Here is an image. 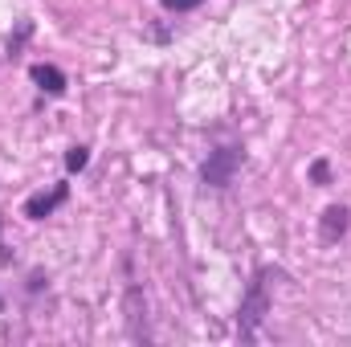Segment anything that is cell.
<instances>
[{
  "label": "cell",
  "mask_w": 351,
  "mask_h": 347,
  "mask_svg": "<svg viewBox=\"0 0 351 347\" xmlns=\"http://www.w3.org/2000/svg\"><path fill=\"white\" fill-rule=\"evenodd\" d=\"M274 278H278V270H269V265L258 270L254 282H250V290H245V298H241V311H237V335H241V344L258 339V327L269 315V282Z\"/></svg>",
  "instance_id": "6da1fadb"
},
{
  "label": "cell",
  "mask_w": 351,
  "mask_h": 347,
  "mask_svg": "<svg viewBox=\"0 0 351 347\" xmlns=\"http://www.w3.org/2000/svg\"><path fill=\"white\" fill-rule=\"evenodd\" d=\"M241 164H245V152L233 143V147H217V152H208V160H204V168H200V180L208 184V188H229L233 184V176L241 172Z\"/></svg>",
  "instance_id": "7a4b0ae2"
},
{
  "label": "cell",
  "mask_w": 351,
  "mask_h": 347,
  "mask_svg": "<svg viewBox=\"0 0 351 347\" xmlns=\"http://www.w3.org/2000/svg\"><path fill=\"white\" fill-rule=\"evenodd\" d=\"M66 196H70V184H53L49 192H37V196H29V200H25V217H29V221H45V217L66 200Z\"/></svg>",
  "instance_id": "3957f363"
},
{
  "label": "cell",
  "mask_w": 351,
  "mask_h": 347,
  "mask_svg": "<svg viewBox=\"0 0 351 347\" xmlns=\"http://www.w3.org/2000/svg\"><path fill=\"white\" fill-rule=\"evenodd\" d=\"M351 225V208L348 204H331L327 213H323V221H319V237H323V246H335L343 233H348Z\"/></svg>",
  "instance_id": "277c9868"
},
{
  "label": "cell",
  "mask_w": 351,
  "mask_h": 347,
  "mask_svg": "<svg viewBox=\"0 0 351 347\" xmlns=\"http://www.w3.org/2000/svg\"><path fill=\"white\" fill-rule=\"evenodd\" d=\"M127 327H131V339L135 344H147L152 331H147V302H143V290H131L127 294Z\"/></svg>",
  "instance_id": "5b68a950"
},
{
  "label": "cell",
  "mask_w": 351,
  "mask_h": 347,
  "mask_svg": "<svg viewBox=\"0 0 351 347\" xmlns=\"http://www.w3.org/2000/svg\"><path fill=\"white\" fill-rule=\"evenodd\" d=\"M29 78L45 90V94H53V98H58V94H66V74H62L58 66H45V62H41V66H33V70H29Z\"/></svg>",
  "instance_id": "8992f818"
},
{
  "label": "cell",
  "mask_w": 351,
  "mask_h": 347,
  "mask_svg": "<svg viewBox=\"0 0 351 347\" xmlns=\"http://www.w3.org/2000/svg\"><path fill=\"white\" fill-rule=\"evenodd\" d=\"M86 164H90V152H86V147H82V143L66 152V168H70V172H82Z\"/></svg>",
  "instance_id": "52a82bcc"
},
{
  "label": "cell",
  "mask_w": 351,
  "mask_h": 347,
  "mask_svg": "<svg viewBox=\"0 0 351 347\" xmlns=\"http://www.w3.org/2000/svg\"><path fill=\"white\" fill-rule=\"evenodd\" d=\"M311 180H315V184H331V164H327V160H315V164H311Z\"/></svg>",
  "instance_id": "ba28073f"
},
{
  "label": "cell",
  "mask_w": 351,
  "mask_h": 347,
  "mask_svg": "<svg viewBox=\"0 0 351 347\" xmlns=\"http://www.w3.org/2000/svg\"><path fill=\"white\" fill-rule=\"evenodd\" d=\"M160 4H164L168 12H192V8H200L204 0H160Z\"/></svg>",
  "instance_id": "9c48e42d"
},
{
  "label": "cell",
  "mask_w": 351,
  "mask_h": 347,
  "mask_svg": "<svg viewBox=\"0 0 351 347\" xmlns=\"http://www.w3.org/2000/svg\"><path fill=\"white\" fill-rule=\"evenodd\" d=\"M0 258H8V250H4V246H0Z\"/></svg>",
  "instance_id": "30bf717a"
},
{
  "label": "cell",
  "mask_w": 351,
  "mask_h": 347,
  "mask_svg": "<svg viewBox=\"0 0 351 347\" xmlns=\"http://www.w3.org/2000/svg\"><path fill=\"white\" fill-rule=\"evenodd\" d=\"M0 311H4V302H0Z\"/></svg>",
  "instance_id": "8fae6325"
}]
</instances>
